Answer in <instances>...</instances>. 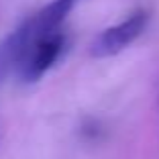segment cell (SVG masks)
Instances as JSON below:
<instances>
[{
    "label": "cell",
    "instance_id": "7a4b0ae2",
    "mask_svg": "<svg viewBox=\"0 0 159 159\" xmlns=\"http://www.w3.org/2000/svg\"><path fill=\"white\" fill-rule=\"evenodd\" d=\"M63 49H66V35L59 33V31L51 35H45L41 39H33L19 71H16L19 78L23 82H27V84L39 82L57 63Z\"/></svg>",
    "mask_w": 159,
    "mask_h": 159
},
{
    "label": "cell",
    "instance_id": "6da1fadb",
    "mask_svg": "<svg viewBox=\"0 0 159 159\" xmlns=\"http://www.w3.org/2000/svg\"><path fill=\"white\" fill-rule=\"evenodd\" d=\"M147 23H149V12L137 10L131 16H126L125 20H120L118 25L104 29L100 35H96V39L90 45V55L96 59L118 55L143 35V31L147 29Z\"/></svg>",
    "mask_w": 159,
    "mask_h": 159
},
{
    "label": "cell",
    "instance_id": "3957f363",
    "mask_svg": "<svg viewBox=\"0 0 159 159\" xmlns=\"http://www.w3.org/2000/svg\"><path fill=\"white\" fill-rule=\"evenodd\" d=\"M33 39H35L33 25H31V19H27L19 29H14L12 33L0 43V82L10 71H19Z\"/></svg>",
    "mask_w": 159,
    "mask_h": 159
},
{
    "label": "cell",
    "instance_id": "277c9868",
    "mask_svg": "<svg viewBox=\"0 0 159 159\" xmlns=\"http://www.w3.org/2000/svg\"><path fill=\"white\" fill-rule=\"evenodd\" d=\"M75 0H53L47 6H43L35 16H31L33 25V37L41 39L45 35H51L59 31V25L66 20V16L71 12Z\"/></svg>",
    "mask_w": 159,
    "mask_h": 159
}]
</instances>
